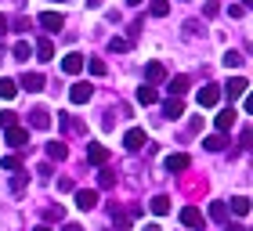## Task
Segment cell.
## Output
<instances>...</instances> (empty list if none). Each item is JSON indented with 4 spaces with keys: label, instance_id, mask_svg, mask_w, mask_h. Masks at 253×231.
<instances>
[{
    "label": "cell",
    "instance_id": "1",
    "mask_svg": "<svg viewBox=\"0 0 253 231\" xmlns=\"http://www.w3.org/2000/svg\"><path fill=\"white\" fill-rule=\"evenodd\" d=\"M145 145H148V137H145L141 126H130V130L123 134V148H126V152H141Z\"/></svg>",
    "mask_w": 253,
    "mask_h": 231
},
{
    "label": "cell",
    "instance_id": "16",
    "mask_svg": "<svg viewBox=\"0 0 253 231\" xmlns=\"http://www.w3.org/2000/svg\"><path fill=\"white\" fill-rule=\"evenodd\" d=\"M18 87H26L29 94H37V90H43V76L40 73H26V76L18 79Z\"/></svg>",
    "mask_w": 253,
    "mask_h": 231
},
{
    "label": "cell",
    "instance_id": "29",
    "mask_svg": "<svg viewBox=\"0 0 253 231\" xmlns=\"http://www.w3.org/2000/svg\"><path fill=\"white\" fill-rule=\"evenodd\" d=\"M11 54H15V62H29V54H33V47H29L26 40H18V43H15V51H11Z\"/></svg>",
    "mask_w": 253,
    "mask_h": 231
},
{
    "label": "cell",
    "instance_id": "7",
    "mask_svg": "<svg viewBox=\"0 0 253 231\" xmlns=\"http://www.w3.org/2000/svg\"><path fill=\"white\" fill-rule=\"evenodd\" d=\"M76 206H80L84 213L94 210V206H98V192H94V188H80V192H76Z\"/></svg>",
    "mask_w": 253,
    "mask_h": 231
},
{
    "label": "cell",
    "instance_id": "38",
    "mask_svg": "<svg viewBox=\"0 0 253 231\" xmlns=\"http://www.w3.org/2000/svg\"><path fill=\"white\" fill-rule=\"evenodd\" d=\"M203 15H206V18H217V15H221V4H217V0H206V4H203Z\"/></svg>",
    "mask_w": 253,
    "mask_h": 231
},
{
    "label": "cell",
    "instance_id": "15",
    "mask_svg": "<svg viewBox=\"0 0 253 231\" xmlns=\"http://www.w3.org/2000/svg\"><path fill=\"white\" fill-rule=\"evenodd\" d=\"M58 123H62V130H69V134H87V126L76 119V116H65V112H58Z\"/></svg>",
    "mask_w": 253,
    "mask_h": 231
},
{
    "label": "cell",
    "instance_id": "24",
    "mask_svg": "<svg viewBox=\"0 0 253 231\" xmlns=\"http://www.w3.org/2000/svg\"><path fill=\"white\" fill-rule=\"evenodd\" d=\"M137 101H141V105H156V101H159V94H156V87H137Z\"/></svg>",
    "mask_w": 253,
    "mask_h": 231
},
{
    "label": "cell",
    "instance_id": "23",
    "mask_svg": "<svg viewBox=\"0 0 253 231\" xmlns=\"http://www.w3.org/2000/svg\"><path fill=\"white\" fill-rule=\"evenodd\" d=\"M148 15L152 18H167L170 15V0H152V4H148Z\"/></svg>",
    "mask_w": 253,
    "mask_h": 231
},
{
    "label": "cell",
    "instance_id": "45",
    "mask_svg": "<svg viewBox=\"0 0 253 231\" xmlns=\"http://www.w3.org/2000/svg\"><path fill=\"white\" fill-rule=\"evenodd\" d=\"M62 231H84V228H80V224H65Z\"/></svg>",
    "mask_w": 253,
    "mask_h": 231
},
{
    "label": "cell",
    "instance_id": "4",
    "mask_svg": "<svg viewBox=\"0 0 253 231\" xmlns=\"http://www.w3.org/2000/svg\"><path fill=\"white\" fill-rule=\"evenodd\" d=\"M90 98H94V87L90 83H73V90H69V101H73V105H87Z\"/></svg>",
    "mask_w": 253,
    "mask_h": 231
},
{
    "label": "cell",
    "instance_id": "30",
    "mask_svg": "<svg viewBox=\"0 0 253 231\" xmlns=\"http://www.w3.org/2000/svg\"><path fill=\"white\" fill-rule=\"evenodd\" d=\"M109 51H112V54L130 51V40H126V37H112V40H109Z\"/></svg>",
    "mask_w": 253,
    "mask_h": 231
},
{
    "label": "cell",
    "instance_id": "10",
    "mask_svg": "<svg viewBox=\"0 0 253 231\" xmlns=\"http://www.w3.org/2000/svg\"><path fill=\"white\" fill-rule=\"evenodd\" d=\"M87 163H90V166H105V163H109V148H105V145H90V148H87Z\"/></svg>",
    "mask_w": 253,
    "mask_h": 231
},
{
    "label": "cell",
    "instance_id": "36",
    "mask_svg": "<svg viewBox=\"0 0 253 231\" xmlns=\"http://www.w3.org/2000/svg\"><path fill=\"white\" fill-rule=\"evenodd\" d=\"M0 166L15 173V170H22V159H18V155H4V159H0Z\"/></svg>",
    "mask_w": 253,
    "mask_h": 231
},
{
    "label": "cell",
    "instance_id": "32",
    "mask_svg": "<svg viewBox=\"0 0 253 231\" xmlns=\"http://www.w3.org/2000/svg\"><path fill=\"white\" fill-rule=\"evenodd\" d=\"M203 148H206V152H221V148H224V134L206 137V141H203Z\"/></svg>",
    "mask_w": 253,
    "mask_h": 231
},
{
    "label": "cell",
    "instance_id": "48",
    "mask_svg": "<svg viewBox=\"0 0 253 231\" xmlns=\"http://www.w3.org/2000/svg\"><path fill=\"white\" fill-rule=\"evenodd\" d=\"M126 4H145V0H126Z\"/></svg>",
    "mask_w": 253,
    "mask_h": 231
},
{
    "label": "cell",
    "instance_id": "40",
    "mask_svg": "<svg viewBox=\"0 0 253 231\" xmlns=\"http://www.w3.org/2000/svg\"><path fill=\"white\" fill-rule=\"evenodd\" d=\"M185 37H188V40L199 37V22H185Z\"/></svg>",
    "mask_w": 253,
    "mask_h": 231
},
{
    "label": "cell",
    "instance_id": "37",
    "mask_svg": "<svg viewBox=\"0 0 253 231\" xmlns=\"http://www.w3.org/2000/svg\"><path fill=\"white\" fill-rule=\"evenodd\" d=\"M105 73H109V65L101 58H90V76H105Z\"/></svg>",
    "mask_w": 253,
    "mask_h": 231
},
{
    "label": "cell",
    "instance_id": "35",
    "mask_svg": "<svg viewBox=\"0 0 253 231\" xmlns=\"http://www.w3.org/2000/svg\"><path fill=\"white\" fill-rule=\"evenodd\" d=\"M243 62H246V58L239 54V51H228V54H224V65H228V69H239Z\"/></svg>",
    "mask_w": 253,
    "mask_h": 231
},
{
    "label": "cell",
    "instance_id": "5",
    "mask_svg": "<svg viewBox=\"0 0 253 231\" xmlns=\"http://www.w3.org/2000/svg\"><path fill=\"white\" fill-rule=\"evenodd\" d=\"M217 101H221V87H217V83H206V87L199 90V109H213Z\"/></svg>",
    "mask_w": 253,
    "mask_h": 231
},
{
    "label": "cell",
    "instance_id": "9",
    "mask_svg": "<svg viewBox=\"0 0 253 231\" xmlns=\"http://www.w3.org/2000/svg\"><path fill=\"white\" fill-rule=\"evenodd\" d=\"M188 166H192V159H188L185 152H174V155H167V170H170V173H185Z\"/></svg>",
    "mask_w": 253,
    "mask_h": 231
},
{
    "label": "cell",
    "instance_id": "3",
    "mask_svg": "<svg viewBox=\"0 0 253 231\" xmlns=\"http://www.w3.org/2000/svg\"><path fill=\"white\" fill-rule=\"evenodd\" d=\"M84 54H80V51H69L65 58H62V73H69V76H76V73H84Z\"/></svg>",
    "mask_w": 253,
    "mask_h": 231
},
{
    "label": "cell",
    "instance_id": "2",
    "mask_svg": "<svg viewBox=\"0 0 253 231\" xmlns=\"http://www.w3.org/2000/svg\"><path fill=\"white\" fill-rule=\"evenodd\" d=\"M246 90H250V79L246 76H232V79H228V83H224V94L228 98H246Z\"/></svg>",
    "mask_w": 253,
    "mask_h": 231
},
{
    "label": "cell",
    "instance_id": "39",
    "mask_svg": "<svg viewBox=\"0 0 253 231\" xmlns=\"http://www.w3.org/2000/svg\"><path fill=\"white\" fill-rule=\"evenodd\" d=\"M0 126H18V112H0Z\"/></svg>",
    "mask_w": 253,
    "mask_h": 231
},
{
    "label": "cell",
    "instance_id": "44",
    "mask_svg": "<svg viewBox=\"0 0 253 231\" xmlns=\"http://www.w3.org/2000/svg\"><path fill=\"white\" fill-rule=\"evenodd\" d=\"M7 33V15H0V37Z\"/></svg>",
    "mask_w": 253,
    "mask_h": 231
},
{
    "label": "cell",
    "instance_id": "8",
    "mask_svg": "<svg viewBox=\"0 0 253 231\" xmlns=\"http://www.w3.org/2000/svg\"><path fill=\"white\" fill-rule=\"evenodd\" d=\"M4 137H7L11 148H26V145H29V130H22V126H7Z\"/></svg>",
    "mask_w": 253,
    "mask_h": 231
},
{
    "label": "cell",
    "instance_id": "18",
    "mask_svg": "<svg viewBox=\"0 0 253 231\" xmlns=\"http://www.w3.org/2000/svg\"><path fill=\"white\" fill-rule=\"evenodd\" d=\"M163 116H167V119H177V116H185L181 98H167V101H163Z\"/></svg>",
    "mask_w": 253,
    "mask_h": 231
},
{
    "label": "cell",
    "instance_id": "46",
    "mask_svg": "<svg viewBox=\"0 0 253 231\" xmlns=\"http://www.w3.org/2000/svg\"><path fill=\"white\" fill-rule=\"evenodd\" d=\"M141 231H159V224H145V228H141Z\"/></svg>",
    "mask_w": 253,
    "mask_h": 231
},
{
    "label": "cell",
    "instance_id": "14",
    "mask_svg": "<svg viewBox=\"0 0 253 231\" xmlns=\"http://www.w3.org/2000/svg\"><path fill=\"white\" fill-rule=\"evenodd\" d=\"M29 188V170H15V177H11V195H26Z\"/></svg>",
    "mask_w": 253,
    "mask_h": 231
},
{
    "label": "cell",
    "instance_id": "41",
    "mask_svg": "<svg viewBox=\"0 0 253 231\" xmlns=\"http://www.w3.org/2000/svg\"><path fill=\"white\" fill-rule=\"evenodd\" d=\"M101 126H105V130H112V126H116V109H109V112H105V119H101Z\"/></svg>",
    "mask_w": 253,
    "mask_h": 231
},
{
    "label": "cell",
    "instance_id": "22",
    "mask_svg": "<svg viewBox=\"0 0 253 231\" xmlns=\"http://www.w3.org/2000/svg\"><path fill=\"white\" fill-rule=\"evenodd\" d=\"M37 58H40V62H51V58H54V43H51L47 37L37 40Z\"/></svg>",
    "mask_w": 253,
    "mask_h": 231
},
{
    "label": "cell",
    "instance_id": "26",
    "mask_svg": "<svg viewBox=\"0 0 253 231\" xmlns=\"http://www.w3.org/2000/svg\"><path fill=\"white\" fill-rule=\"evenodd\" d=\"M98 188H116V170H109V166L101 170L98 173Z\"/></svg>",
    "mask_w": 253,
    "mask_h": 231
},
{
    "label": "cell",
    "instance_id": "21",
    "mask_svg": "<svg viewBox=\"0 0 253 231\" xmlns=\"http://www.w3.org/2000/svg\"><path fill=\"white\" fill-rule=\"evenodd\" d=\"M109 217H112V224H116V231H126V224H130V217H126V213L120 210V206H116V202H112V206H109Z\"/></svg>",
    "mask_w": 253,
    "mask_h": 231
},
{
    "label": "cell",
    "instance_id": "11",
    "mask_svg": "<svg viewBox=\"0 0 253 231\" xmlns=\"http://www.w3.org/2000/svg\"><path fill=\"white\" fill-rule=\"evenodd\" d=\"M145 79H148V87H152V83H163V79H167L163 62H148V65H145Z\"/></svg>",
    "mask_w": 253,
    "mask_h": 231
},
{
    "label": "cell",
    "instance_id": "42",
    "mask_svg": "<svg viewBox=\"0 0 253 231\" xmlns=\"http://www.w3.org/2000/svg\"><path fill=\"white\" fill-rule=\"evenodd\" d=\"M228 15H232V18H243L246 7H243V4H232V7H228Z\"/></svg>",
    "mask_w": 253,
    "mask_h": 231
},
{
    "label": "cell",
    "instance_id": "34",
    "mask_svg": "<svg viewBox=\"0 0 253 231\" xmlns=\"http://www.w3.org/2000/svg\"><path fill=\"white\" fill-rule=\"evenodd\" d=\"M47 155H51V159H65V155H69V148H65L62 141H51V145H47Z\"/></svg>",
    "mask_w": 253,
    "mask_h": 231
},
{
    "label": "cell",
    "instance_id": "17",
    "mask_svg": "<svg viewBox=\"0 0 253 231\" xmlns=\"http://www.w3.org/2000/svg\"><path fill=\"white\" fill-rule=\"evenodd\" d=\"M181 224L185 228H203V213L195 210V206H185V210H181Z\"/></svg>",
    "mask_w": 253,
    "mask_h": 231
},
{
    "label": "cell",
    "instance_id": "6",
    "mask_svg": "<svg viewBox=\"0 0 253 231\" xmlns=\"http://www.w3.org/2000/svg\"><path fill=\"white\" fill-rule=\"evenodd\" d=\"M37 22H40V26L47 29V33H62V26H65V18L58 15V11H43V15H40Z\"/></svg>",
    "mask_w": 253,
    "mask_h": 231
},
{
    "label": "cell",
    "instance_id": "25",
    "mask_svg": "<svg viewBox=\"0 0 253 231\" xmlns=\"http://www.w3.org/2000/svg\"><path fill=\"white\" fill-rule=\"evenodd\" d=\"M210 217L217 224H228V202H210Z\"/></svg>",
    "mask_w": 253,
    "mask_h": 231
},
{
    "label": "cell",
    "instance_id": "27",
    "mask_svg": "<svg viewBox=\"0 0 253 231\" xmlns=\"http://www.w3.org/2000/svg\"><path fill=\"white\" fill-rule=\"evenodd\" d=\"M15 94H18V83L7 79V76H0V98H15Z\"/></svg>",
    "mask_w": 253,
    "mask_h": 231
},
{
    "label": "cell",
    "instance_id": "12",
    "mask_svg": "<svg viewBox=\"0 0 253 231\" xmlns=\"http://www.w3.org/2000/svg\"><path fill=\"white\" fill-rule=\"evenodd\" d=\"M29 126H37V130H47V126H51V112L43 109V105L33 109V112H29Z\"/></svg>",
    "mask_w": 253,
    "mask_h": 231
},
{
    "label": "cell",
    "instance_id": "33",
    "mask_svg": "<svg viewBox=\"0 0 253 231\" xmlns=\"http://www.w3.org/2000/svg\"><path fill=\"white\" fill-rule=\"evenodd\" d=\"M7 26H15V33H29L33 29V22L26 15H18V18H7Z\"/></svg>",
    "mask_w": 253,
    "mask_h": 231
},
{
    "label": "cell",
    "instance_id": "13",
    "mask_svg": "<svg viewBox=\"0 0 253 231\" xmlns=\"http://www.w3.org/2000/svg\"><path fill=\"white\" fill-rule=\"evenodd\" d=\"M235 119H239V112H235V109H224L221 116H217V134H228V130L235 126Z\"/></svg>",
    "mask_w": 253,
    "mask_h": 231
},
{
    "label": "cell",
    "instance_id": "20",
    "mask_svg": "<svg viewBox=\"0 0 253 231\" xmlns=\"http://www.w3.org/2000/svg\"><path fill=\"white\" fill-rule=\"evenodd\" d=\"M148 210H152L156 217H167L170 213V195H156V199L148 202Z\"/></svg>",
    "mask_w": 253,
    "mask_h": 231
},
{
    "label": "cell",
    "instance_id": "43",
    "mask_svg": "<svg viewBox=\"0 0 253 231\" xmlns=\"http://www.w3.org/2000/svg\"><path fill=\"white\" fill-rule=\"evenodd\" d=\"M141 29H145V22H141V18L130 22V40H137V33H141Z\"/></svg>",
    "mask_w": 253,
    "mask_h": 231
},
{
    "label": "cell",
    "instance_id": "31",
    "mask_svg": "<svg viewBox=\"0 0 253 231\" xmlns=\"http://www.w3.org/2000/svg\"><path fill=\"white\" fill-rule=\"evenodd\" d=\"M232 213H239V217L250 213V199H246V195H235V199H232Z\"/></svg>",
    "mask_w": 253,
    "mask_h": 231
},
{
    "label": "cell",
    "instance_id": "28",
    "mask_svg": "<svg viewBox=\"0 0 253 231\" xmlns=\"http://www.w3.org/2000/svg\"><path fill=\"white\" fill-rule=\"evenodd\" d=\"M43 221H47V224H54V221H65V210H62V206H47V210H43Z\"/></svg>",
    "mask_w": 253,
    "mask_h": 231
},
{
    "label": "cell",
    "instance_id": "19",
    "mask_svg": "<svg viewBox=\"0 0 253 231\" xmlns=\"http://www.w3.org/2000/svg\"><path fill=\"white\" fill-rule=\"evenodd\" d=\"M167 90H170V98H181L188 90V76H174V79H167Z\"/></svg>",
    "mask_w": 253,
    "mask_h": 231
},
{
    "label": "cell",
    "instance_id": "47",
    "mask_svg": "<svg viewBox=\"0 0 253 231\" xmlns=\"http://www.w3.org/2000/svg\"><path fill=\"white\" fill-rule=\"evenodd\" d=\"M37 231H51V228H47V224H40V228H37Z\"/></svg>",
    "mask_w": 253,
    "mask_h": 231
}]
</instances>
